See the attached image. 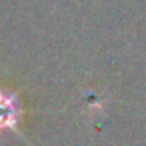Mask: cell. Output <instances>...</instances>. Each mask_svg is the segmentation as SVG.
<instances>
[{"label": "cell", "mask_w": 146, "mask_h": 146, "mask_svg": "<svg viewBox=\"0 0 146 146\" xmlns=\"http://www.w3.org/2000/svg\"><path fill=\"white\" fill-rule=\"evenodd\" d=\"M22 100L16 92L0 86V136L4 132H16L22 118Z\"/></svg>", "instance_id": "1"}]
</instances>
